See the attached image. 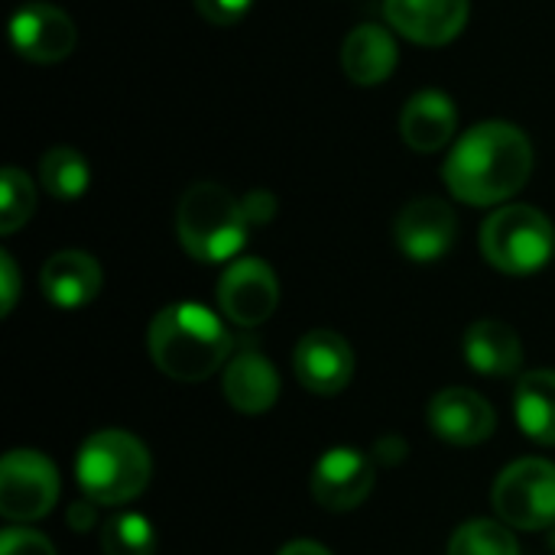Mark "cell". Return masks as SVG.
Listing matches in <instances>:
<instances>
[{
    "label": "cell",
    "instance_id": "6da1fadb",
    "mask_svg": "<svg viewBox=\"0 0 555 555\" xmlns=\"http://www.w3.org/2000/svg\"><path fill=\"white\" fill-rule=\"evenodd\" d=\"M533 172V143L511 120H481L465 130L446 156L442 179L465 205L511 202Z\"/></svg>",
    "mask_w": 555,
    "mask_h": 555
},
{
    "label": "cell",
    "instance_id": "7a4b0ae2",
    "mask_svg": "<svg viewBox=\"0 0 555 555\" xmlns=\"http://www.w3.org/2000/svg\"><path fill=\"white\" fill-rule=\"evenodd\" d=\"M146 348L166 377L195 384L231 361V332L208 306L172 302L150 322Z\"/></svg>",
    "mask_w": 555,
    "mask_h": 555
},
{
    "label": "cell",
    "instance_id": "3957f363",
    "mask_svg": "<svg viewBox=\"0 0 555 555\" xmlns=\"http://www.w3.org/2000/svg\"><path fill=\"white\" fill-rule=\"evenodd\" d=\"M250 218L244 198L218 182H195L182 192L176 208V234L189 257L202 263H224L247 244Z\"/></svg>",
    "mask_w": 555,
    "mask_h": 555
},
{
    "label": "cell",
    "instance_id": "277c9868",
    "mask_svg": "<svg viewBox=\"0 0 555 555\" xmlns=\"http://www.w3.org/2000/svg\"><path fill=\"white\" fill-rule=\"evenodd\" d=\"M153 462L146 446L124 429H101L85 439L75 459V478L88 501L114 507L140 498L150 485Z\"/></svg>",
    "mask_w": 555,
    "mask_h": 555
},
{
    "label": "cell",
    "instance_id": "5b68a950",
    "mask_svg": "<svg viewBox=\"0 0 555 555\" xmlns=\"http://www.w3.org/2000/svg\"><path fill=\"white\" fill-rule=\"evenodd\" d=\"M553 221L533 205H504L481 228L485 260L507 276H530L553 260Z\"/></svg>",
    "mask_w": 555,
    "mask_h": 555
},
{
    "label": "cell",
    "instance_id": "8992f818",
    "mask_svg": "<svg viewBox=\"0 0 555 555\" xmlns=\"http://www.w3.org/2000/svg\"><path fill=\"white\" fill-rule=\"evenodd\" d=\"M498 517L514 530H546L555 524V465L520 459L501 472L491 491Z\"/></svg>",
    "mask_w": 555,
    "mask_h": 555
},
{
    "label": "cell",
    "instance_id": "52a82bcc",
    "mask_svg": "<svg viewBox=\"0 0 555 555\" xmlns=\"http://www.w3.org/2000/svg\"><path fill=\"white\" fill-rule=\"evenodd\" d=\"M59 498V472L36 449H13L0 462V514L7 520H39Z\"/></svg>",
    "mask_w": 555,
    "mask_h": 555
},
{
    "label": "cell",
    "instance_id": "ba28073f",
    "mask_svg": "<svg viewBox=\"0 0 555 555\" xmlns=\"http://www.w3.org/2000/svg\"><path fill=\"white\" fill-rule=\"evenodd\" d=\"M218 302H221V312L228 322H234L241 328L263 325L276 312L280 280L273 273V267L260 257L234 260L218 283Z\"/></svg>",
    "mask_w": 555,
    "mask_h": 555
},
{
    "label": "cell",
    "instance_id": "9c48e42d",
    "mask_svg": "<svg viewBox=\"0 0 555 555\" xmlns=\"http://www.w3.org/2000/svg\"><path fill=\"white\" fill-rule=\"evenodd\" d=\"M10 42H13L16 55H23L26 62L52 65V62H62L72 55V49L78 42V29L62 7L33 0L13 13Z\"/></svg>",
    "mask_w": 555,
    "mask_h": 555
},
{
    "label": "cell",
    "instance_id": "30bf717a",
    "mask_svg": "<svg viewBox=\"0 0 555 555\" xmlns=\"http://www.w3.org/2000/svg\"><path fill=\"white\" fill-rule=\"evenodd\" d=\"M393 237L397 247L416 260V263H433L446 257L459 237V218L449 202L442 198H413L400 208L393 221Z\"/></svg>",
    "mask_w": 555,
    "mask_h": 555
},
{
    "label": "cell",
    "instance_id": "8fae6325",
    "mask_svg": "<svg viewBox=\"0 0 555 555\" xmlns=\"http://www.w3.org/2000/svg\"><path fill=\"white\" fill-rule=\"evenodd\" d=\"M293 367L306 390L319 397H335L354 377V351L345 335L332 328H315L296 345Z\"/></svg>",
    "mask_w": 555,
    "mask_h": 555
},
{
    "label": "cell",
    "instance_id": "7c38bea8",
    "mask_svg": "<svg viewBox=\"0 0 555 555\" xmlns=\"http://www.w3.org/2000/svg\"><path fill=\"white\" fill-rule=\"evenodd\" d=\"M309 488L325 511H354L374 491V465L358 449H328L315 462Z\"/></svg>",
    "mask_w": 555,
    "mask_h": 555
},
{
    "label": "cell",
    "instance_id": "4fadbf2b",
    "mask_svg": "<svg viewBox=\"0 0 555 555\" xmlns=\"http://www.w3.org/2000/svg\"><path fill=\"white\" fill-rule=\"evenodd\" d=\"M387 23L410 42L446 46L468 23L472 0H384Z\"/></svg>",
    "mask_w": 555,
    "mask_h": 555
},
{
    "label": "cell",
    "instance_id": "5bb4252c",
    "mask_svg": "<svg viewBox=\"0 0 555 555\" xmlns=\"http://www.w3.org/2000/svg\"><path fill=\"white\" fill-rule=\"evenodd\" d=\"M429 426L452 446H481L494 436V406L468 387H449L429 403Z\"/></svg>",
    "mask_w": 555,
    "mask_h": 555
},
{
    "label": "cell",
    "instance_id": "9a60e30c",
    "mask_svg": "<svg viewBox=\"0 0 555 555\" xmlns=\"http://www.w3.org/2000/svg\"><path fill=\"white\" fill-rule=\"evenodd\" d=\"M455 130H459V107L446 91L436 88L416 91L400 114V133L406 146L416 153H439L442 146L452 143Z\"/></svg>",
    "mask_w": 555,
    "mask_h": 555
},
{
    "label": "cell",
    "instance_id": "2e32d148",
    "mask_svg": "<svg viewBox=\"0 0 555 555\" xmlns=\"http://www.w3.org/2000/svg\"><path fill=\"white\" fill-rule=\"evenodd\" d=\"M42 293L52 306L59 309H81L88 306L101 286H104V270L101 263L85 254V250H59L42 263L39 273Z\"/></svg>",
    "mask_w": 555,
    "mask_h": 555
},
{
    "label": "cell",
    "instance_id": "e0dca14e",
    "mask_svg": "<svg viewBox=\"0 0 555 555\" xmlns=\"http://www.w3.org/2000/svg\"><path fill=\"white\" fill-rule=\"evenodd\" d=\"M397 39L390 36V29L377 26V23H364L354 26L345 42H341V68L354 85H380L393 75L397 68Z\"/></svg>",
    "mask_w": 555,
    "mask_h": 555
},
{
    "label": "cell",
    "instance_id": "ac0fdd59",
    "mask_svg": "<svg viewBox=\"0 0 555 555\" xmlns=\"http://www.w3.org/2000/svg\"><path fill=\"white\" fill-rule=\"evenodd\" d=\"M224 397L247 416L267 413L280 397V374L263 354L237 351L224 367Z\"/></svg>",
    "mask_w": 555,
    "mask_h": 555
},
{
    "label": "cell",
    "instance_id": "d6986e66",
    "mask_svg": "<svg viewBox=\"0 0 555 555\" xmlns=\"http://www.w3.org/2000/svg\"><path fill=\"white\" fill-rule=\"evenodd\" d=\"M465 361L481 377H511L524 364V341L507 322L481 319L465 332Z\"/></svg>",
    "mask_w": 555,
    "mask_h": 555
},
{
    "label": "cell",
    "instance_id": "ffe728a7",
    "mask_svg": "<svg viewBox=\"0 0 555 555\" xmlns=\"http://www.w3.org/2000/svg\"><path fill=\"white\" fill-rule=\"evenodd\" d=\"M514 416L533 442L555 446V371H533L520 377Z\"/></svg>",
    "mask_w": 555,
    "mask_h": 555
},
{
    "label": "cell",
    "instance_id": "44dd1931",
    "mask_svg": "<svg viewBox=\"0 0 555 555\" xmlns=\"http://www.w3.org/2000/svg\"><path fill=\"white\" fill-rule=\"evenodd\" d=\"M39 179L49 195L72 202L88 192L91 169H88V159L75 146H52V150H46V156L39 163Z\"/></svg>",
    "mask_w": 555,
    "mask_h": 555
},
{
    "label": "cell",
    "instance_id": "7402d4cb",
    "mask_svg": "<svg viewBox=\"0 0 555 555\" xmlns=\"http://www.w3.org/2000/svg\"><path fill=\"white\" fill-rule=\"evenodd\" d=\"M156 527L143 514H117L101 527L104 555H156Z\"/></svg>",
    "mask_w": 555,
    "mask_h": 555
},
{
    "label": "cell",
    "instance_id": "603a6c76",
    "mask_svg": "<svg viewBox=\"0 0 555 555\" xmlns=\"http://www.w3.org/2000/svg\"><path fill=\"white\" fill-rule=\"evenodd\" d=\"M449 555H520V546L507 530V524L468 520L452 533Z\"/></svg>",
    "mask_w": 555,
    "mask_h": 555
},
{
    "label": "cell",
    "instance_id": "cb8c5ba5",
    "mask_svg": "<svg viewBox=\"0 0 555 555\" xmlns=\"http://www.w3.org/2000/svg\"><path fill=\"white\" fill-rule=\"evenodd\" d=\"M36 211V189L29 176L16 166L0 172V234L20 231Z\"/></svg>",
    "mask_w": 555,
    "mask_h": 555
},
{
    "label": "cell",
    "instance_id": "d4e9b609",
    "mask_svg": "<svg viewBox=\"0 0 555 555\" xmlns=\"http://www.w3.org/2000/svg\"><path fill=\"white\" fill-rule=\"evenodd\" d=\"M0 555H55V546L36 530L7 527L0 537Z\"/></svg>",
    "mask_w": 555,
    "mask_h": 555
},
{
    "label": "cell",
    "instance_id": "484cf974",
    "mask_svg": "<svg viewBox=\"0 0 555 555\" xmlns=\"http://www.w3.org/2000/svg\"><path fill=\"white\" fill-rule=\"evenodd\" d=\"M202 20L215 23V26H234L247 16V10L254 7V0H195Z\"/></svg>",
    "mask_w": 555,
    "mask_h": 555
},
{
    "label": "cell",
    "instance_id": "4316f807",
    "mask_svg": "<svg viewBox=\"0 0 555 555\" xmlns=\"http://www.w3.org/2000/svg\"><path fill=\"white\" fill-rule=\"evenodd\" d=\"M16 296H20V270H16V263H13V257L3 250V254H0V312H3V315L13 312Z\"/></svg>",
    "mask_w": 555,
    "mask_h": 555
},
{
    "label": "cell",
    "instance_id": "83f0119b",
    "mask_svg": "<svg viewBox=\"0 0 555 555\" xmlns=\"http://www.w3.org/2000/svg\"><path fill=\"white\" fill-rule=\"evenodd\" d=\"M244 211H247L250 224H267L276 215V198L270 192H250V195H244Z\"/></svg>",
    "mask_w": 555,
    "mask_h": 555
},
{
    "label": "cell",
    "instance_id": "f1b7e54d",
    "mask_svg": "<svg viewBox=\"0 0 555 555\" xmlns=\"http://www.w3.org/2000/svg\"><path fill=\"white\" fill-rule=\"evenodd\" d=\"M68 524H72V530H91L94 524H98V504L94 501H81V504H72V511H68Z\"/></svg>",
    "mask_w": 555,
    "mask_h": 555
},
{
    "label": "cell",
    "instance_id": "f546056e",
    "mask_svg": "<svg viewBox=\"0 0 555 555\" xmlns=\"http://www.w3.org/2000/svg\"><path fill=\"white\" fill-rule=\"evenodd\" d=\"M280 555H332L325 546H319V543H312V540H296V543H289V546H283Z\"/></svg>",
    "mask_w": 555,
    "mask_h": 555
}]
</instances>
